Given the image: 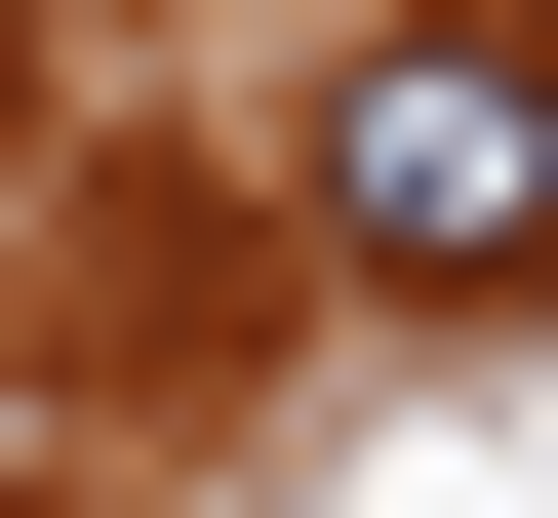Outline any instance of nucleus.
Segmentation results:
<instances>
[{
    "mask_svg": "<svg viewBox=\"0 0 558 518\" xmlns=\"http://www.w3.org/2000/svg\"><path fill=\"white\" fill-rule=\"evenodd\" d=\"M319 240L360 279H558V40L519 0H439V40L319 81Z\"/></svg>",
    "mask_w": 558,
    "mask_h": 518,
    "instance_id": "obj_1",
    "label": "nucleus"
}]
</instances>
